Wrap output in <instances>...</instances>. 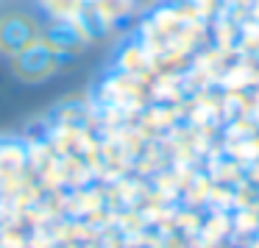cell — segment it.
<instances>
[{
  "instance_id": "obj_1",
  "label": "cell",
  "mask_w": 259,
  "mask_h": 248,
  "mask_svg": "<svg viewBox=\"0 0 259 248\" xmlns=\"http://www.w3.org/2000/svg\"><path fill=\"white\" fill-rule=\"evenodd\" d=\"M12 59H14V73L23 81H28V84H36V81H45L56 73L59 62H62V53H56L39 36L36 42H31L25 51H20Z\"/></svg>"
},
{
  "instance_id": "obj_2",
  "label": "cell",
  "mask_w": 259,
  "mask_h": 248,
  "mask_svg": "<svg viewBox=\"0 0 259 248\" xmlns=\"http://www.w3.org/2000/svg\"><path fill=\"white\" fill-rule=\"evenodd\" d=\"M36 39H39V28L34 25V20L23 17V14H9L0 20V53L17 56Z\"/></svg>"
},
{
  "instance_id": "obj_3",
  "label": "cell",
  "mask_w": 259,
  "mask_h": 248,
  "mask_svg": "<svg viewBox=\"0 0 259 248\" xmlns=\"http://www.w3.org/2000/svg\"><path fill=\"white\" fill-rule=\"evenodd\" d=\"M39 36H42V42H48L56 53L81 51V48L90 42L75 20H56V23H51V25H48V31H45V34H39Z\"/></svg>"
}]
</instances>
